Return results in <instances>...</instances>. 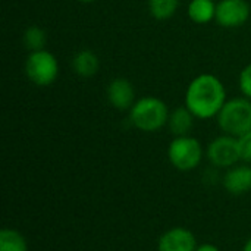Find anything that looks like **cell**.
<instances>
[{
	"label": "cell",
	"mask_w": 251,
	"mask_h": 251,
	"mask_svg": "<svg viewBox=\"0 0 251 251\" xmlns=\"http://www.w3.org/2000/svg\"><path fill=\"white\" fill-rule=\"evenodd\" d=\"M225 103V85L212 74H201L196 76L185 93V106L197 119L206 121L216 118Z\"/></svg>",
	"instance_id": "1"
},
{
	"label": "cell",
	"mask_w": 251,
	"mask_h": 251,
	"mask_svg": "<svg viewBox=\"0 0 251 251\" xmlns=\"http://www.w3.org/2000/svg\"><path fill=\"white\" fill-rule=\"evenodd\" d=\"M169 109L166 103L157 97H141L129 109L131 124L143 132H156L168 125Z\"/></svg>",
	"instance_id": "2"
},
{
	"label": "cell",
	"mask_w": 251,
	"mask_h": 251,
	"mask_svg": "<svg viewBox=\"0 0 251 251\" xmlns=\"http://www.w3.org/2000/svg\"><path fill=\"white\" fill-rule=\"evenodd\" d=\"M216 119L224 134L237 138L244 135L251 131V100L247 97L226 100Z\"/></svg>",
	"instance_id": "3"
},
{
	"label": "cell",
	"mask_w": 251,
	"mask_h": 251,
	"mask_svg": "<svg viewBox=\"0 0 251 251\" xmlns=\"http://www.w3.org/2000/svg\"><path fill=\"white\" fill-rule=\"evenodd\" d=\"M25 75L34 85L49 87L59 76V62L46 49L31 51L25 60Z\"/></svg>",
	"instance_id": "4"
},
{
	"label": "cell",
	"mask_w": 251,
	"mask_h": 251,
	"mask_svg": "<svg viewBox=\"0 0 251 251\" xmlns=\"http://www.w3.org/2000/svg\"><path fill=\"white\" fill-rule=\"evenodd\" d=\"M168 157L175 169L181 172H190L201 163V143L191 135L175 137L168 147Z\"/></svg>",
	"instance_id": "5"
},
{
	"label": "cell",
	"mask_w": 251,
	"mask_h": 251,
	"mask_svg": "<svg viewBox=\"0 0 251 251\" xmlns=\"http://www.w3.org/2000/svg\"><path fill=\"white\" fill-rule=\"evenodd\" d=\"M207 159L216 168H232L240 160L238 140L232 135H221L215 138L207 147Z\"/></svg>",
	"instance_id": "6"
},
{
	"label": "cell",
	"mask_w": 251,
	"mask_h": 251,
	"mask_svg": "<svg viewBox=\"0 0 251 251\" xmlns=\"http://www.w3.org/2000/svg\"><path fill=\"white\" fill-rule=\"evenodd\" d=\"M250 18L247 0H221L216 4V22L224 28H238Z\"/></svg>",
	"instance_id": "7"
},
{
	"label": "cell",
	"mask_w": 251,
	"mask_h": 251,
	"mask_svg": "<svg viewBox=\"0 0 251 251\" xmlns=\"http://www.w3.org/2000/svg\"><path fill=\"white\" fill-rule=\"evenodd\" d=\"M197 247L194 234L182 226L168 229L157 243L159 251H196Z\"/></svg>",
	"instance_id": "8"
},
{
	"label": "cell",
	"mask_w": 251,
	"mask_h": 251,
	"mask_svg": "<svg viewBox=\"0 0 251 251\" xmlns=\"http://www.w3.org/2000/svg\"><path fill=\"white\" fill-rule=\"evenodd\" d=\"M107 100L118 110H129L135 103V90L129 79L113 78L107 85Z\"/></svg>",
	"instance_id": "9"
},
{
	"label": "cell",
	"mask_w": 251,
	"mask_h": 251,
	"mask_svg": "<svg viewBox=\"0 0 251 251\" xmlns=\"http://www.w3.org/2000/svg\"><path fill=\"white\" fill-rule=\"evenodd\" d=\"M224 185L228 193L243 196L251 190V166L249 163L232 166L224 176Z\"/></svg>",
	"instance_id": "10"
},
{
	"label": "cell",
	"mask_w": 251,
	"mask_h": 251,
	"mask_svg": "<svg viewBox=\"0 0 251 251\" xmlns=\"http://www.w3.org/2000/svg\"><path fill=\"white\" fill-rule=\"evenodd\" d=\"M194 119H196V116L187 109L185 104L181 107H176L169 113V119H168L169 131L175 137L190 135V132L194 126Z\"/></svg>",
	"instance_id": "11"
},
{
	"label": "cell",
	"mask_w": 251,
	"mask_h": 251,
	"mask_svg": "<svg viewBox=\"0 0 251 251\" xmlns=\"http://www.w3.org/2000/svg\"><path fill=\"white\" fill-rule=\"evenodd\" d=\"M99 68H100V62H99L97 54L88 49L76 51L72 57V69L81 78L94 76Z\"/></svg>",
	"instance_id": "12"
},
{
	"label": "cell",
	"mask_w": 251,
	"mask_h": 251,
	"mask_svg": "<svg viewBox=\"0 0 251 251\" xmlns=\"http://www.w3.org/2000/svg\"><path fill=\"white\" fill-rule=\"evenodd\" d=\"M216 4L213 0H191L188 4V18L194 24H209L216 18Z\"/></svg>",
	"instance_id": "13"
},
{
	"label": "cell",
	"mask_w": 251,
	"mask_h": 251,
	"mask_svg": "<svg viewBox=\"0 0 251 251\" xmlns=\"http://www.w3.org/2000/svg\"><path fill=\"white\" fill-rule=\"evenodd\" d=\"M0 251H28V244L19 231L4 228L0 232Z\"/></svg>",
	"instance_id": "14"
},
{
	"label": "cell",
	"mask_w": 251,
	"mask_h": 251,
	"mask_svg": "<svg viewBox=\"0 0 251 251\" xmlns=\"http://www.w3.org/2000/svg\"><path fill=\"white\" fill-rule=\"evenodd\" d=\"M150 15L157 21L172 18L179 6V0H147Z\"/></svg>",
	"instance_id": "15"
},
{
	"label": "cell",
	"mask_w": 251,
	"mask_h": 251,
	"mask_svg": "<svg viewBox=\"0 0 251 251\" xmlns=\"http://www.w3.org/2000/svg\"><path fill=\"white\" fill-rule=\"evenodd\" d=\"M24 44L25 47L31 51H38L43 50L46 43H47V34L43 28H40L38 25H31L25 29L24 32Z\"/></svg>",
	"instance_id": "16"
},
{
	"label": "cell",
	"mask_w": 251,
	"mask_h": 251,
	"mask_svg": "<svg viewBox=\"0 0 251 251\" xmlns=\"http://www.w3.org/2000/svg\"><path fill=\"white\" fill-rule=\"evenodd\" d=\"M238 151L240 160L251 165V131L246 132L244 135L238 137Z\"/></svg>",
	"instance_id": "17"
},
{
	"label": "cell",
	"mask_w": 251,
	"mask_h": 251,
	"mask_svg": "<svg viewBox=\"0 0 251 251\" xmlns=\"http://www.w3.org/2000/svg\"><path fill=\"white\" fill-rule=\"evenodd\" d=\"M240 90L244 97L251 100V63L247 65L240 74Z\"/></svg>",
	"instance_id": "18"
},
{
	"label": "cell",
	"mask_w": 251,
	"mask_h": 251,
	"mask_svg": "<svg viewBox=\"0 0 251 251\" xmlns=\"http://www.w3.org/2000/svg\"><path fill=\"white\" fill-rule=\"evenodd\" d=\"M196 251H221L216 246H213V244H201L200 247H197V250Z\"/></svg>",
	"instance_id": "19"
},
{
	"label": "cell",
	"mask_w": 251,
	"mask_h": 251,
	"mask_svg": "<svg viewBox=\"0 0 251 251\" xmlns=\"http://www.w3.org/2000/svg\"><path fill=\"white\" fill-rule=\"evenodd\" d=\"M243 251H251V238L246 243V246H244V250Z\"/></svg>",
	"instance_id": "20"
},
{
	"label": "cell",
	"mask_w": 251,
	"mask_h": 251,
	"mask_svg": "<svg viewBox=\"0 0 251 251\" xmlns=\"http://www.w3.org/2000/svg\"><path fill=\"white\" fill-rule=\"evenodd\" d=\"M78 1H81V3H93L96 0H78Z\"/></svg>",
	"instance_id": "21"
}]
</instances>
